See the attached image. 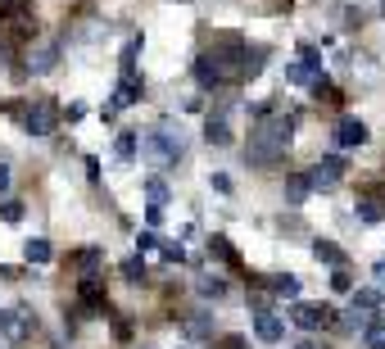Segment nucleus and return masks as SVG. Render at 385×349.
<instances>
[{"mask_svg":"<svg viewBox=\"0 0 385 349\" xmlns=\"http://www.w3.org/2000/svg\"><path fill=\"white\" fill-rule=\"evenodd\" d=\"M290 141H295V118H285V114H268V118L254 127L245 159H250V164H258V168H272V164H281V159H285Z\"/></svg>","mask_w":385,"mask_h":349,"instance_id":"f257e3e1","label":"nucleus"},{"mask_svg":"<svg viewBox=\"0 0 385 349\" xmlns=\"http://www.w3.org/2000/svg\"><path fill=\"white\" fill-rule=\"evenodd\" d=\"M136 145H141V155L150 159L154 168H172L186 155V132L177 127V123H159V127H150Z\"/></svg>","mask_w":385,"mask_h":349,"instance_id":"f03ea898","label":"nucleus"},{"mask_svg":"<svg viewBox=\"0 0 385 349\" xmlns=\"http://www.w3.org/2000/svg\"><path fill=\"white\" fill-rule=\"evenodd\" d=\"M344 168H349V164H344L340 155H327L317 168H308V191H335L340 177H344Z\"/></svg>","mask_w":385,"mask_h":349,"instance_id":"7ed1b4c3","label":"nucleus"},{"mask_svg":"<svg viewBox=\"0 0 385 349\" xmlns=\"http://www.w3.org/2000/svg\"><path fill=\"white\" fill-rule=\"evenodd\" d=\"M290 322L300 331H317V327H331V322H335V308L331 304H295Z\"/></svg>","mask_w":385,"mask_h":349,"instance_id":"20e7f679","label":"nucleus"},{"mask_svg":"<svg viewBox=\"0 0 385 349\" xmlns=\"http://www.w3.org/2000/svg\"><path fill=\"white\" fill-rule=\"evenodd\" d=\"M23 127H28V136H51V127H55V105H51V100H32V109L23 114Z\"/></svg>","mask_w":385,"mask_h":349,"instance_id":"39448f33","label":"nucleus"},{"mask_svg":"<svg viewBox=\"0 0 385 349\" xmlns=\"http://www.w3.org/2000/svg\"><path fill=\"white\" fill-rule=\"evenodd\" d=\"M141 91H145V86H141V82H136V73H122V82H118V91H114V105H109V109H105V114H109V118H114V114H118V109H127V105H136V100H141Z\"/></svg>","mask_w":385,"mask_h":349,"instance_id":"423d86ee","label":"nucleus"},{"mask_svg":"<svg viewBox=\"0 0 385 349\" xmlns=\"http://www.w3.org/2000/svg\"><path fill=\"white\" fill-rule=\"evenodd\" d=\"M335 145H344V150L367 145V123H358V118H340V127H335Z\"/></svg>","mask_w":385,"mask_h":349,"instance_id":"0eeeda50","label":"nucleus"},{"mask_svg":"<svg viewBox=\"0 0 385 349\" xmlns=\"http://www.w3.org/2000/svg\"><path fill=\"white\" fill-rule=\"evenodd\" d=\"M254 335H258L263 345H277L281 335H285V322H281L277 313H268V308H263V313L254 318Z\"/></svg>","mask_w":385,"mask_h":349,"instance_id":"6e6552de","label":"nucleus"},{"mask_svg":"<svg viewBox=\"0 0 385 349\" xmlns=\"http://www.w3.org/2000/svg\"><path fill=\"white\" fill-rule=\"evenodd\" d=\"M322 78H327V73L313 68V64H304V59H300V64H285V82H290V86H313Z\"/></svg>","mask_w":385,"mask_h":349,"instance_id":"1a4fd4ad","label":"nucleus"},{"mask_svg":"<svg viewBox=\"0 0 385 349\" xmlns=\"http://www.w3.org/2000/svg\"><path fill=\"white\" fill-rule=\"evenodd\" d=\"M204 141L209 145H231V127H227V118H213V114H209V123H204Z\"/></svg>","mask_w":385,"mask_h":349,"instance_id":"9d476101","label":"nucleus"},{"mask_svg":"<svg viewBox=\"0 0 385 349\" xmlns=\"http://www.w3.org/2000/svg\"><path fill=\"white\" fill-rule=\"evenodd\" d=\"M23 259H28V264H51L55 249H51V241H46V236H32V241L23 245Z\"/></svg>","mask_w":385,"mask_h":349,"instance_id":"9b49d317","label":"nucleus"},{"mask_svg":"<svg viewBox=\"0 0 385 349\" xmlns=\"http://www.w3.org/2000/svg\"><path fill=\"white\" fill-rule=\"evenodd\" d=\"M313 259L317 264H331V268H344V249L335 241H313Z\"/></svg>","mask_w":385,"mask_h":349,"instance_id":"f8f14e48","label":"nucleus"},{"mask_svg":"<svg viewBox=\"0 0 385 349\" xmlns=\"http://www.w3.org/2000/svg\"><path fill=\"white\" fill-rule=\"evenodd\" d=\"M268 291L281 295V299H300V277H290V272H281V277H268Z\"/></svg>","mask_w":385,"mask_h":349,"instance_id":"ddd939ff","label":"nucleus"},{"mask_svg":"<svg viewBox=\"0 0 385 349\" xmlns=\"http://www.w3.org/2000/svg\"><path fill=\"white\" fill-rule=\"evenodd\" d=\"M0 331H5L9 340H23V335L32 331V322L23 318V313H0Z\"/></svg>","mask_w":385,"mask_h":349,"instance_id":"4468645a","label":"nucleus"},{"mask_svg":"<svg viewBox=\"0 0 385 349\" xmlns=\"http://www.w3.org/2000/svg\"><path fill=\"white\" fill-rule=\"evenodd\" d=\"M186 335H191V340L213 335V318H209V313H191V318H186Z\"/></svg>","mask_w":385,"mask_h":349,"instance_id":"2eb2a0df","label":"nucleus"},{"mask_svg":"<svg viewBox=\"0 0 385 349\" xmlns=\"http://www.w3.org/2000/svg\"><path fill=\"white\" fill-rule=\"evenodd\" d=\"M363 345H367V349H385V318H367Z\"/></svg>","mask_w":385,"mask_h":349,"instance_id":"dca6fc26","label":"nucleus"},{"mask_svg":"<svg viewBox=\"0 0 385 349\" xmlns=\"http://www.w3.org/2000/svg\"><path fill=\"white\" fill-rule=\"evenodd\" d=\"M209 254H218L222 264L241 268V259H236V249H231V241H227V236H213V241H209Z\"/></svg>","mask_w":385,"mask_h":349,"instance_id":"f3484780","label":"nucleus"},{"mask_svg":"<svg viewBox=\"0 0 385 349\" xmlns=\"http://www.w3.org/2000/svg\"><path fill=\"white\" fill-rule=\"evenodd\" d=\"M285 195H290V204H300V199L308 195V177H304V172H290V177H285Z\"/></svg>","mask_w":385,"mask_h":349,"instance_id":"a211bd4d","label":"nucleus"},{"mask_svg":"<svg viewBox=\"0 0 385 349\" xmlns=\"http://www.w3.org/2000/svg\"><path fill=\"white\" fill-rule=\"evenodd\" d=\"M363 327H367V308H349V313H344V322H340L344 335H354V331H363Z\"/></svg>","mask_w":385,"mask_h":349,"instance_id":"6ab92c4d","label":"nucleus"},{"mask_svg":"<svg viewBox=\"0 0 385 349\" xmlns=\"http://www.w3.org/2000/svg\"><path fill=\"white\" fill-rule=\"evenodd\" d=\"M136 141H141V132H122L118 145H114V155L118 159H136Z\"/></svg>","mask_w":385,"mask_h":349,"instance_id":"aec40b11","label":"nucleus"},{"mask_svg":"<svg viewBox=\"0 0 385 349\" xmlns=\"http://www.w3.org/2000/svg\"><path fill=\"white\" fill-rule=\"evenodd\" d=\"M381 304H385V295L376 291V286H367V291L354 295V308H381Z\"/></svg>","mask_w":385,"mask_h":349,"instance_id":"412c9836","label":"nucleus"},{"mask_svg":"<svg viewBox=\"0 0 385 349\" xmlns=\"http://www.w3.org/2000/svg\"><path fill=\"white\" fill-rule=\"evenodd\" d=\"M55 55H59V50H55V46H46V50H36V55H32V73H51V68H55Z\"/></svg>","mask_w":385,"mask_h":349,"instance_id":"4be33fe9","label":"nucleus"},{"mask_svg":"<svg viewBox=\"0 0 385 349\" xmlns=\"http://www.w3.org/2000/svg\"><path fill=\"white\" fill-rule=\"evenodd\" d=\"M200 295H209V299H222V295H227V281L204 277V281H200Z\"/></svg>","mask_w":385,"mask_h":349,"instance_id":"5701e85b","label":"nucleus"},{"mask_svg":"<svg viewBox=\"0 0 385 349\" xmlns=\"http://www.w3.org/2000/svg\"><path fill=\"white\" fill-rule=\"evenodd\" d=\"M122 277L141 286V281H145V264H141V259H127V264H122Z\"/></svg>","mask_w":385,"mask_h":349,"instance_id":"b1692460","label":"nucleus"},{"mask_svg":"<svg viewBox=\"0 0 385 349\" xmlns=\"http://www.w3.org/2000/svg\"><path fill=\"white\" fill-rule=\"evenodd\" d=\"M145 195H150V204H164V199H168V186L159 182V177H150V182H145Z\"/></svg>","mask_w":385,"mask_h":349,"instance_id":"393cba45","label":"nucleus"},{"mask_svg":"<svg viewBox=\"0 0 385 349\" xmlns=\"http://www.w3.org/2000/svg\"><path fill=\"white\" fill-rule=\"evenodd\" d=\"M100 259H105L100 249H82V254H78V268H86V272H91L95 264H100Z\"/></svg>","mask_w":385,"mask_h":349,"instance_id":"a878e982","label":"nucleus"},{"mask_svg":"<svg viewBox=\"0 0 385 349\" xmlns=\"http://www.w3.org/2000/svg\"><path fill=\"white\" fill-rule=\"evenodd\" d=\"M0 214H5V222H19V218H23V204H19V199H5V204H0Z\"/></svg>","mask_w":385,"mask_h":349,"instance_id":"bb28decb","label":"nucleus"},{"mask_svg":"<svg viewBox=\"0 0 385 349\" xmlns=\"http://www.w3.org/2000/svg\"><path fill=\"white\" fill-rule=\"evenodd\" d=\"M331 286H335V291H349V286H354V277H349V272H344V268H335V277H331Z\"/></svg>","mask_w":385,"mask_h":349,"instance_id":"cd10ccee","label":"nucleus"},{"mask_svg":"<svg viewBox=\"0 0 385 349\" xmlns=\"http://www.w3.org/2000/svg\"><path fill=\"white\" fill-rule=\"evenodd\" d=\"M145 222L159 227V222H164V204H150V209H145Z\"/></svg>","mask_w":385,"mask_h":349,"instance_id":"c85d7f7f","label":"nucleus"},{"mask_svg":"<svg viewBox=\"0 0 385 349\" xmlns=\"http://www.w3.org/2000/svg\"><path fill=\"white\" fill-rule=\"evenodd\" d=\"M164 259H168V264H181L186 249H181V245H164Z\"/></svg>","mask_w":385,"mask_h":349,"instance_id":"c756f323","label":"nucleus"},{"mask_svg":"<svg viewBox=\"0 0 385 349\" xmlns=\"http://www.w3.org/2000/svg\"><path fill=\"white\" fill-rule=\"evenodd\" d=\"M213 191H222V195L231 191V177H227V172H213Z\"/></svg>","mask_w":385,"mask_h":349,"instance_id":"7c9ffc66","label":"nucleus"},{"mask_svg":"<svg viewBox=\"0 0 385 349\" xmlns=\"http://www.w3.org/2000/svg\"><path fill=\"white\" fill-rule=\"evenodd\" d=\"M222 349H245V335H222Z\"/></svg>","mask_w":385,"mask_h":349,"instance_id":"2f4dec72","label":"nucleus"},{"mask_svg":"<svg viewBox=\"0 0 385 349\" xmlns=\"http://www.w3.org/2000/svg\"><path fill=\"white\" fill-rule=\"evenodd\" d=\"M0 195H9V168L0 164Z\"/></svg>","mask_w":385,"mask_h":349,"instance_id":"473e14b6","label":"nucleus"}]
</instances>
